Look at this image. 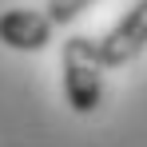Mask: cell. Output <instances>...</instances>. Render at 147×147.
Masks as SVG:
<instances>
[{
    "label": "cell",
    "mask_w": 147,
    "mask_h": 147,
    "mask_svg": "<svg viewBox=\"0 0 147 147\" xmlns=\"http://www.w3.org/2000/svg\"><path fill=\"white\" fill-rule=\"evenodd\" d=\"M103 56L99 40L72 32L60 48V80H64V99L76 115H96L103 103Z\"/></svg>",
    "instance_id": "obj_1"
},
{
    "label": "cell",
    "mask_w": 147,
    "mask_h": 147,
    "mask_svg": "<svg viewBox=\"0 0 147 147\" xmlns=\"http://www.w3.org/2000/svg\"><path fill=\"white\" fill-rule=\"evenodd\" d=\"M143 48H147V0H135L119 20L99 36V56H103L107 68H123Z\"/></svg>",
    "instance_id": "obj_2"
},
{
    "label": "cell",
    "mask_w": 147,
    "mask_h": 147,
    "mask_svg": "<svg viewBox=\"0 0 147 147\" xmlns=\"http://www.w3.org/2000/svg\"><path fill=\"white\" fill-rule=\"evenodd\" d=\"M56 28L60 24L48 16V8H4L0 12V44H8L12 52H44Z\"/></svg>",
    "instance_id": "obj_3"
},
{
    "label": "cell",
    "mask_w": 147,
    "mask_h": 147,
    "mask_svg": "<svg viewBox=\"0 0 147 147\" xmlns=\"http://www.w3.org/2000/svg\"><path fill=\"white\" fill-rule=\"evenodd\" d=\"M96 0H48V16L56 24H72L76 16H84Z\"/></svg>",
    "instance_id": "obj_4"
}]
</instances>
